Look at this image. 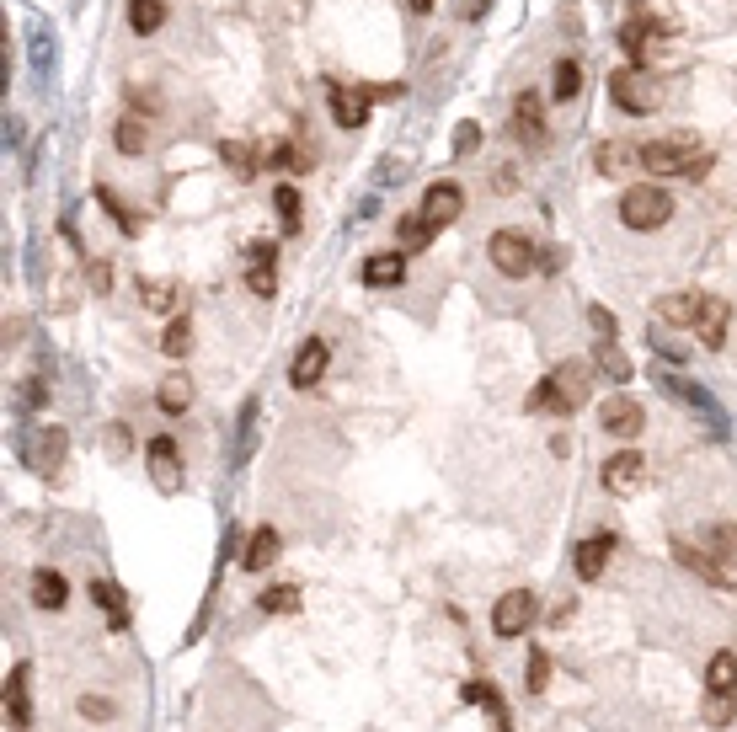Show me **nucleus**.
I'll list each match as a JSON object with an SVG mask.
<instances>
[{
  "label": "nucleus",
  "mask_w": 737,
  "mask_h": 732,
  "mask_svg": "<svg viewBox=\"0 0 737 732\" xmlns=\"http://www.w3.org/2000/svg\"><path fill=\"white\" fill-rule=\"evenodd\" d=\"M588 380L593 369L588 364H556L535 391H529V412H551V417H572L577 407L588 401Z\"/></svg>",
  "instance_id": "obj_2"
},
{
  "label": "nucleus",
  "mask_w": 737,
  "mask_h": 732,
  "mask_svg": "<svg viewBox=\"0 0 737 732\" xmlns=\"http://www.w3.org/2000/svg\"><path fill=\"white\" fill-rule=\"evenodd\" d=\"M219 161H225L241 182H252V177H257V166H262L252 139H219Z\"/></svg>",
  "instance_id": "obj_24"
},
{
  "label": "nucleus",
  "mask_w": 737,
  "mask_h": 732,
  "mask_svg": "<svg viewBox=\"0 0 737 732\" xmlns=\"http://www.w3.org/2000/svg\"><path fill=\"white\" fill-rule=\"evenodd\" d=\"M273 204H278V214H284V225H289V230L300 225V193H294V188H278V193H273Z\"/></svg>",
  "instance_id": "obj_44"
},
{
  "label": "nucleus",
  "mask_w": 737,
  "mask_h": 732,
  "mask_svg": "<svg viewBox=\"0 0 737 732\" xmlns=\"http://www.w3.org/2000/svg\"><path fill=\"white\" fill-rule=\"evenodd\" d=\"M27 407H43V380H27Z\"/></svg>",
  "instance_id": "obj_51"
},
{
  "label": "nucleus",
  "mask_w": 737,
  "mask_h": 732,
  "mask_svg": "<svg viewBox=\"0 0 737 732\" xmlns=\"http://www.w3.org/2000/svg\"><path fill=\"white\" fill-rule=\"evenodd\" d=\"M476 145H481V129H476V123H460V134H454V150H460V155H470Z\"/></svg>",
  "instance_id": "obj_49"
},
{
  "label": "nucleus",
  "mask_w": 737,
  "mask_h": 732,
  "mask_svg": "<svg viewBox=\"0 0 737 732\" xmlns=\"http://www.w3.org/2000/svg\"><path fill=\"white\" fill-rule=\"evenodd\" d=\"M599 428L609 433V439H636L641 428H647V412H641V401L636 396H609L604 407H599Z\"/></svg>",
  "instance_id": "obj_9"
},
{
  "label": "nucleus",
  "mask_w": 737,
  "mask_h": 732,
  "mask_svg": "<svg viewBox=\"0 0 737 732\" xmlns=\"http://www.w3.org/2000/svg\"><path fill=\"white\" fill-rule=\"evenodd\" d=\"M641 171H657V177H705L711 171V150L695 134H663L652 145H641Z\"/></svg>",
  "instance_id": "obj_1"
},
{
  "label": "nucleus",
  "mask_w": 737,
  "mask_h": 732,
  "mask_svg": "<svg viewBox=\"0 0 737 732\" xmlns=\"http://www.w3.org/2000/svg\"><path fill=\"white\" fill-rule=\"evenodd\" d=\"M673 556H679V567H689L695 578H705L711 588H737V567L711 556L705 545H689V540H673Z\"/></svg>",
  "instance_id": "obj_7"
},
{
  "label": "nucleus",
  "mask_w": 737,
  "mask_h": 732,
  "mask_svg": "<svg viewBox=\"0 0 737 732\" xmlns=\"http://www.w3.org/2000/svg\"><path fill=\"white\" fill-rule=\"evenodd\" d=\"M97 204H102L107 214H113V225L123 230V236H139V230H145V225H139V214H134L129 204H123V198H118L113 188H97Z\"/></svg>",
  "instance_id": "obj_35"
},
{
  "label": "nucleus",
  "mask_w": 737,
  "mask_h": 732,
  "mask_svg": "<svg viewBox=\"0 0 737 732\" xmlns=\"http://www.w3.org/2000/svg\"><path fill=\"white\" fill-rule=\"evenodd\" d=\"M705 684L716 695H737V652H716L711 668H705Z\"/></svg>",
  "instance_id": "obj_33"
},
{
  "label": "nucleus",
  "mask_w": 737,
  "mask_h": 732,
  "mask_svg": "<svg viewBox=\"0 0 737 732\" xmlns=\"http://www.w3.org/2000/svg\"><path fill=\"white\" fill-rule=\"evenodd\" d=\"M727 326H732V305L716 300V294H700V316H695L700 348H727Z\"/></svg>",
  "instance_id": "obj_12"
},
{
  "label": "nucleus",
  "mask_w": 737,
  "mask_h": 732,
  "mask_svg": "<svg viewBox=\"0 0 737 732\" xmlns=\"http://www.w3.org/2000/svg\"><path fill=\"white\" fill-rule=\"evenodd\" d=\"M113 145H118L123 155H145V145H150L145 118H139V113H123V118L113 123Z\"/></svg>",
  "instance_id": "obj_31"
},
{
  "label": "nucleus",
  "mask_w": 737,
  "mask_h": 732,
  "mask_svg": "<svg viewBox=\"0 0 737 732\" xmlns=\"http://www.w3.org/2000/svg\"><path fill=\"white\" fill-rule=\"evenodd\" d=\"M609 551H615V535H588L583 545H577V578H604V567H609Z\"/></svg>",
  "instance_id": "obj_21"
},
{
  "label": "nucleus",
  "mask_w": 737,
  "mask_h": 732,
  "mask_svg": "<svg viewBox=\"0 0 737 732\" xmlns=\"http://www.w3.org/2000/svg\"><path fill=\"white\" fill-rule=\"evenodd\" d=\"M129 102L139 107V113H161V91L155 86H129Z\"/></svg>",
  "instance_id": "obj_47"
},
{
  "label": "nucleus",
  "mask_w": 737,
  "mask_h": 732,
  "mask_svg": "<svg viewBox=\"0 0 737 732\" xmlns=\"http://www.w3.org/2000/svg\"><path fill=\"white\" fill-rule=\"evenodd\" d=\"M593 171H599V177L641 171V145H631V139H604V145H593Z\"/></svg>",
  "instance_id": "obj_14"
},
{
  "label": "nucleus",
  "mask_w": 737,
  "mask_h": 732,
  "mask_svg": "<svg viewBox=\"0 0 737 732\" xmlns=\"http://www.w3.org/2000/svg\"><path fill=\"white\" fill-rule=\"evenodd\" d=\"M700 716H705V722H711V727H727L732 722V716H737V706H732V695H705V706H700Z\"/></svg>",
  "instance_id": "obj_42"
},
{
  "label": "nucleus",
  "mask_w": 737,
  "mask_h": 732,
  "mask_svg": "<svg viewBox=\"0 0 737 732\" xmlns=\"http://www.w3.org/2000/svg\"><path fill=\"white\" fill-rule=\"evenodd\" d=\"M700 545H705L711 556H721V562H732V567H737V524H732V519L705 524V529H700Z\"/></svg>",
  "instance_id": "obj_27"
},
{
  "label": "nucleus",
  "mask_w": 737,
  "mask_h": 732,
  "mask_svg": "<svg viewBox=\"0 0 737 732\" xmlns=\"http://www.w3.org/2000/svg\"><path fill=\"white\" fill-rule=\"evenodd\" d=\"M486 257H492V268L503 273V278H529V273L540 268L535 241L519 236V230H497V236L486 241Z\"/></svg>",
  "instance_id": "obj_4"
},
{
  "label": "nucleus",
  "mask_w": 737,
  "mask_h": 732,
  "mask_svg": "<svg viewBox=\"0 0 737 732\" xmlns=\"http://www.w3.org/2000/svg\"><path fill=\"white\" fill-rule=\"evenodd\" d=\"M604 487L615 497H636L647 487V455H636V449H620L615 460H604Z\"/></svg>",
  "instance_id": "obj_10"
},
{
  "label": "nucleus",
  "mask_w": 737,
  "mask_h": 732,
  "mask_svg": "<svg viewBox=\"0 0 737 732\" xmlns=\"http://www.w3.org/2000/svg\"><path fill=\"white\" fill-rule=\"evenodd\" d=\"M155 407L171 412V417H182L187 407H193V380H187V375H166L161 391H155Z\"/></svg>",
  "instance_id": "obj_30"
},
{
  "label": "nucleus",
  "mask_w": 737,
  "mask_h": 732,
  "mask_svg": "<svg viewBox=\"0 0 737 732\" xmlns=\"http://www.w3.org/2000/svg\"><path fill=\"white\" fill-rule=\"evenodd\" d=\"M593 369L615 385H631V358H625L615 342H593Z\"/></svg>",
  "instance_id": "obj_29"
},
{
  "label": "nucleus",
  "mask_w": 737,
  "mask_h": 732,
  "mask_svg": "<svg viewBox=\"0 0 737 732\" xmlns=\"http://www.w3.org/2000/svg\"><path fill=\"white\" fill-rule=\"evenodd\" d=\"M406 6H412L417 17H422V11H433V0H406Z\"/></svg>",
  "instance_id": "obj_53"
},
{
  "label": "nucleus",
  "mask_w": 737,
  "mask_h": 732,
  "mask_svg": "<svg viewBox=\"0 0 737 732\" xmlns=\"http://www.w3.org/2000/svg\"><path fill=\"white\" fill-rule=\"evenodd\" d=\"M150 471H155V487H161V492H177V487H182L177 444H171L166 433H155V439H150Z\"/></svg>",
  "instance_id": "obj_16"
},
{
  "label": "nucleus",
  "mask_w": 737,
  "mask_h": 732,
  "mask_svg": "<svg viewBox=\"0 0 737 732\" xmlns=\"http://www.w3.org/2000/svg\"><path fill=\"white\" fill-rule=\"evenodd\" d=\"M657 38H668V27H663V22H647V17H636V22L620 27V49H625V59H631V65H641V59H647V49H652Z\"/></svg>",
  "instance_id": "obj_18"
},
{
  "label": "nucleus",
  "mask_w": 737,
  "mask_h": 732,
  "mask_svg": "<svg viewBox=\"0 0 737 732\" xmlns=\"http://www.w3.org/2000/svg\"><path fill=\"white\" fill-rule=\"evenodd\" d=\"M129 449H134L129 428H123V423H107V455H113V460H129Z\"/></svg>",
  "instance_id": "obj_43"
},
{
  "label": "nucleus",
  "mask_w": 737,
  "mask_h": 732,
  "mask_svg": "<svg viewBox=\"0 0 737 732\" xmlns=\"http://www.w3.org/2000/svg\"><path fill=\"white\" fill-rule=\"evenodd\" d=\"M246 289H252L257 300H273V294H278V273H273V262H252V268H246Z\"/></svg>",
  "instance_id": "obj_41"
},
{
  "label": "nucleus",
  "mask_w": 737,
  "mask_h": 732,
  "mask_svg": "<svg viewBox=\"0 0 737 732\" xmlns=\"http://www.w3.org/2000/svg\"><path fill=\"white\" fill-rule=\"evenodd\" d=\"M139 300H145V310H171L177 305V284L171 278H150V284H139Z\"/></svg>",
  "instance_id": "obj_39"
},
{
  "label": "nucleus",
  "mask_w": 737,
  "mask_h": 732,
  "mask_svg": "<svg viewBox=\"0 0 737 732\" xmlns=\"http://www.w3.org/2000/svg\"><path fill=\"white\" fill-rule=\"evenodd\" d=\"M433 220H428V214H401V220H396V252H422V246H428L433 241Z\"/></svg>",
  "instance_id": "obj_25"
},
{
  "label": "nucleus",
  "mask_w": 737,
  "mask_h": 732,
  "mask_svg": "<svg viewBox=\"0 0 737 732\" xmlns=\"http://www.w3.org/2000/svg\"><path fill=\"white\" fill-rule=\"evenodd\" d=\"M657 316H663V326H695L700 294H663V300H657Z\"/></svg>",
  "instance_id": "obj_32"
},
{
  "label": "nucleus",
  "mask_w": 737,
  "mask_h": 732,
  "mask_svg": "<svg viewBox=\"0 0 737 732\" xmlns=\"http://www.w3.org/2000/svg\"><path fill=\"white\" fill-rule=\"evenodd\" d=\"M583 91V65L577 59H561L556 65V86H551V102H572Z\"/></svg>",
  "instance_id": "obj_38"
},
{
  "label": "nucleus",
  "mask_w": 737,
  "mask_h": 732,
  "mask_svg": "<svg viewBox=\"0 0 737 732\" xmlns=\"http://www.w3.org/2000/svg\"><path fill=\"white\" fill-rule=\"evenodd\" d=\"M326 364H332V348H326L321 337H310L305 348L294 353V364H289V385H294V391H310V385H321Z\"/></svg>",
  "instance_id": "obj_13"
},
{
  "label": "nucleus",
  "mask_w": 737,
  "mask_h": 732,
  "mask_svg": "<svg viewBox=\"0 0 737 732\" xmlns=\"http://www.w3.org/2000/svg\"><path fill=\"white\" fill-rule=\"evenodd\" d=\"M91 599H97V610H107V620H113V631L129 626V604H123V588L107 583V578H91Z\"/></svg>",
  "instance_id": "obj_28"
},
{
  "label": "nucleus",
  "mask_w": 737,
  "mask_h": 732,
  "mask_svg": "<svg viewBox=\"0 0 737 732\" xmlns=\"http://www.w3.org/2000/svg\"><path fill=\"white\" fill-rule=\"evenodd\" d=\"M513 134L529 139V145H545V107L535 91H524L519 102H513Z\"/></svg>",
  "instance_id": "obj_20"
},
{
  "label": "nucleus",
  "mask_w": 737,
  "mask_h": 732,
  "mask_svg": "<svg viewBox=\"0 0 737 732\" xmlns=\"http://www.w3.org/2000/svg\"><path fill=\"white\" fill-rule=\"evenodd\" d=\"M609 102H615L620 113H631V118H647V113H657V86L636 65L609 70Z\"/></svg>",
  "instance_id": "obj_5"
},
{
  "label": "nucleus",
  "mask_w": 737,
  "mask_h": 732,
  "mask_svg": "<svg viewBox=\"0 0 737 732\" xmlns=\"http://www.w3.org/2000/svg\"><path fill=\"white\" fill-rule=\"evenodd\" d=\"M545 679H551V658H545L540 647H529V658H524V690H529V695H540V690H545Z\"/></svg>",
  "instance_id": "obj_40"
},
{
  "label": "nucleus",
  "mask_w": 737,
  "mask_h": 732,
  "mask_svg": "<svg viewBox=\"0 0 737 732\" xmlns=\"http://www.w3.org/2000/svg\"><path fill=\"white\" fill-rule=\"evenodd\" d=\"M257 610H262V615H289V610H300V588H294V583L262 588V594H257Z\"/></svg>",
  "instance_id": "obj_34"
},
{
  "label": "nucleus",
  "mask_w": 737,
  "mask_h": 732,
  "mask_svg": "<svg viewBox=\"0 0 737 732\" xmlns=\"http://www.w3.org/2000/svg\"><path fill=\"white\" fill-rule=\"evenodd\" d=\"M278 551H284V540H278V529L273 524H262L252 529V540H246V556H241V567L246 572H268L278 562Z\"/></svg>",
  "instance_id": "obj_19"
},
{
  "label": "nucleus",
  "mask_w": 737,
  "mask_h": 732,
  "mask_svg": "<svg viewBox=\"0 0 737 732\" xmlns=\"http://www.w3.org/2000/svg\"><path fill=\"white\" fill-rule=\"evenodd\" d=\"M460 209H465L460 182H433L428 198H422V214H428L433 225H454V220H460Z\"/></svg>",
  "instance_id": "obj_15"
},
{
  "label": "nucleus",
  "mask_w": 737,
  "mask_h": 732,
  "mask_svg": "<svg viewBox=\"0 0 737 732\" xmlns=\"http://www.w3.org/2000/svg\"><path fill=\"white\" fill-rule=\"evenodd\" d=\"M65 599H70V583H65V572H54V567H38V572H33V604H38V610H65Z\"/></svg>",
  "instance_id": "obj_22"
},
{
  "label": "nucleus",
  "mask_w": 737,
  "mask_h": 732,
  "mask_svg": "<svg viewBox=\"0 0 737 732\" xmlns=\"http://www.w3.org/2000/svg\"><path fill=\"white\" fill-rule=\"evenodd\" d=\"M535 615H540L535 594H529V588H508V594L492 604V631L503 636V642H513V636H524L535 626Z\"/></svg>",
  "instance_id": "obj_6"
},
{
  "label": "nucleus",
  "mask_w": 737,
  "mask_h": 732,
  "mask_svg": "<svg viewBox=\"0 0 737 732\" xmlns=\"http://www.w3.org/2000/svg\"><path fill=\"white\" fill-rule=\"evenodd\" d=\"M326 102H332L337 129H364V123H369V91L342 86V81H326Z\"/></svg>",
  "instance_id": "obj_11"
},
{
  "label": "nucleus",
  "mask_w": 737,
  "mask_h": 732,
  "mask_svg": "<svg viewBox=\"0 0 737 732\" xmlns=\"http://www.w3.org/2000/svg\"><path fill=\"white\" fill-rule=\"evenodd\" d=\"M460 695H465V700H476V706H486V711H492V727H497V732H513V722H508V706H503V695L492 690V679H470V684H465Z\"/></svg>",
  "instance_id": "obj_26"
},
{
  "label": "nucleus",
  "mask_w": 737,
  "mask_h": 732,
  "mask_svg": "<svg viewBox=\"0 0 737 732\" xmlns=\"http://www.w3.org/2000/svg\"><path fill=\"white\" fill-rule=\"evenodd\" d=\"M27 674H33V668L17 663V668H11V679H6V722L11 727L33 722V706H27Z\"/></svg>",
  "instance_id": "obj_23"
},
{
  "label": "nucleus",
  "mask_w": 737,
  "mask_h": 732,
  "mask_svg": "<svg viewBox=\"0 0 737 732\" xmlns=\"http://www.w3.org/2000/svg\"><path fill=\"white\" fill-rule=\"evenodd\" d=\"M161 22H166V6H161V0H129V27H134L139 38H150Z\"/></svg>",
  "instance_id": "obj_36"
},
{
  "label": "nucleus",
  "mask_w": 737,
  "mask_h": 732,
  "mask_svg": "<svg viewBox=\"0 0 737 732\" xmlns=\"http://www.w3.org/2000/svg\"><path fill=\"white\" fill-rule=\"evenodd\" d=\"M588 326H593V337H599V342H615V316H609L604 305H588Z\"/></svg>",
  "instance_id": "obj_45"
},
{
  "label": "nucleus",
  "mask_w": 737,
  "mask_h": 732,
  "mask_svg": "<svg viewBox=\"0 0 737 732\" xmlns=\"http://www.w3.org/2000/svg\"><path fill=\"white\" fill-rule=\"evenodd\" d=\"M673 220V198L657 182H631L620 193V225L625 230H663Z\"/></svg>",
  "instance_id": "obj_3"
},
{
  "label": "nucleus",
  "mask_w": 737,
  "mask_h": 732,
  "mask_svg": "<svg viewBox=\"0 0 737 732\" xmlns=\"http://www.w3.org/2000/svg\"><path fill=\"white\" fill-rule=\"evenodd\" d=\"M113 711H118V706H113L107 695H81V716H86V722H107Z\"/></svg>",
  "instance_id": "obj_46"
},
{
  "label": "nucleus",
  "mask_w": 737,
  "mask_h": 732,
  "mask_svg": "<svg viewBox=\"0 0 737 732\" xmlns=\"http://www.w3.org/2000/svg\"><path fill=\"white\" fill-rule=\"evenodd\" d=\"M358 278H364L369 289H396V284H406V252H374Z\"/></svg>",
  "instance_id": "obj_17"
},
{
  "label": "nucleus",
  "mask_w": 737,
  "mask_h": 732,
  "mask_svg": "<svg viewBox=\"0 0 737 732\" xmlns=\"http://www.w3.org/2000/svg\"><path fill=\"white\" fill-rule=\"evenodd\" d=\"M252 262H273L278 257V246H268V241H252V252H246Z\"/></svg>",
  "instance_id": "obj_50"
},
{
  "label": "nucleus",
  "mask_w": 737,
  "mask_h": 732,
  "mask_svg": "<svg viewBox=\"0 0 737 732\" xmlns=\"http://www.w3.org/2000/svg\"><path fill=\"white\" fill-rule=\"evenodd\" d=\"M86 284L97 294H107V289H113V268H107V262H86Z\"/></svg>",
  "instance_id": "obj_48"
},
{
  "label": "nucleus",
  "mask_w": 737,
  "mask_h": 732,
  "mask_svg": "<svg viewBox=\"0 0 737 732\" xmlns=\"http://www.w3.org/2000/svg\"><path fill=\"white\" fill-rule=\"evenodd\" d=\"M460 17H465V22H476V17H481V0H465V6H460Z\"/></svg>",
  "instance_id": "obj_52"
},
{
  "label": "nucleus",
  "mask_w": 737,
  "mask_h": 732,
  "mask_svg": "<svg viewBox=\"0 0 737 732\" xmlns=\"http://www.w3.org/2000/svg\"><path fill=\"white\" fill-rule=\"evenodd\" d=\"M161 353H166V358H187V353H193V321H187V316H171L166 337H161Z\"/></svg>",
  "instance_id": "obj_37"
},
{
  "label": "nucleus",
  "mask_w": 737,
  "mask_h": 732,
  "mask_svg": "<svg viewBox=\"0 0 737 732\" xmlns=\"http://www.w3.org/2000/svg\"><path fill=\"white\" fill-rule=\"evenodd\" d=\"M65 449H70V433L65 428H54V423H43V428H33V439H27V465H33L38 476H54L59 471V460H65Z\"/></svg>",
  "instance_id": "obj_8"
}]
</instances>
